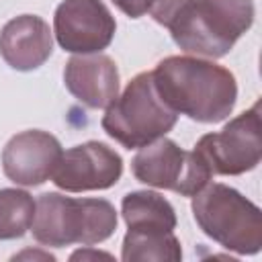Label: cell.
<instances>
[{
	"instance_id": "cell-1",
	"label": "cell",
	"mask_w": 262,
	"mask_h": 262,
	"mask_svg": "<svg viewBox=\"0 0 262 262\" xmlns=\"http://www.w3.org/2000/svg\"><path fill=\"white\" fill-rule=\"evenodd\" d=\"M151 76L162 100L172 111L199 123H219L227 119L237 100L233 74L199 55L164 57Z\"/></svg>"
},
{
	"instance_id": "cell-2",
	"label": "cell",
	"mask_w": 262,
	"mask_h": 262,
	"mask_svg": "<svg viewBox=\"0 0 262 262\" xmlns=\"http://www.w3.org/2000/svg\"><path fill=\"white\" fill-rule=\"evenodd\" d=\"M117 223V211L106 199H72L59 192H43L35 201L31 231L39 244L51 248L94 246L108 239Z\"/></svg>"
},
{
	"instance_id": "cell-3",
	"label": "cell",
	"mask_w": 262,
	"mask_h": 262,
	"mask_svg": "<svg viewBox=\"0 0 262 262\" xmlns=\"http://www.w3.org/2000/svg\"><path fill=\"white\" fill-rule=\"evenodd\" d=\"M252 0H192L170 25L174 43L194 55L223 57L254 23Z\"/></svg>"
},
{
	"instance_id": "cell-4",
	"label": "cell",
	"mask_w": 262,
	"mask_h": 262,
	"mask_svg": "<svg viewBox=\"0 0 262 262\" xmlns=\"http://www.w3.org/2000/svg\"><path fill=\"white\" fill-rule=\"evenodd\" d=\"M190 209L201 231L225 250L242 256L260 252L262 213L239 190L221 182H209L192 194Z\"/></svg>"
},
{
	"instance_id": "cell-5",
	"label": "cell",
	"mask_w": 262,
	"mask_h": 262,
	"mask_svg": "<svg viewBox=\"0 0 262 262\" xmlns=\"http://www.w3.org/2000/svg\"><path fill=\"white\" fill-rule=\"evenodd\" d=\"M176 119L178 113L158 94L151 72H141L106 106L100 125L123 147L137 149L164 137L176 125Z\"/></svg>"
},
{
	"instance_id": "cell-6",
	"label": "cell",
	"mask_w": 262,
	"mask_h": 262,
	"mask_svg": "<svg viewBox=\"0 0 262 262\" xmlns=\"http://www.w3.org/2000/svg\"><path fill=\"white\" fill-rule=\"evenodd\" d=\"M131 172L147 186L174 190L182 196L196 194L213 178L209 164L194 149L186 151L168 137L139 147L131 160Z\"/></svg>"
},
{
	"instance_id": "cell-7",
	"label": "cell",
	"mask_w": 262,
	"mask_h": 262,
	"mask_svg": "<svg viewBox=\"0 0 262 262\" xmlns=\"http://www.w3.org/2000/svg\"><path fill=\"white\" fill-rule=\"evenodd\" d=\"M194 151L209 164L213 174L237 176L254 170L262 158L260 102L231 119L221 131L203 135Z\"/></svg>"
},
{
	"instance_id": "cell-8",
	"label": "cell",
	"mask_w": 262,
	"mask_h": 262,
	"mask_svg": "<svg viewBox=\"0 0 262 262\" xmlns=\"http://www.w3.org/2000/svg\"><path fill=\"white\" fill-rule=\"evenodd\" d=\"M117 23L102 0H63L53 14V33L63 51L100 53L115 37Z\"/></svg>"
},
{
	"instance_id": "cell-9",
	"label": "cell",
	"mask_w": 262,
	"mask_h": 262,
	"mask_svg": "<svg viewBox=\"0 0 262 262\" xmlns=\"http://www.w3.org/2000/svg\"><path fill=\"white\" fill-rule=\"evenodd\" d=\"M123 174L121 156L100 141H86L66 149L51 174L57 188L68 192L104 190L119 182Z\"/></svg>"
},
{
	"instance_id": "cell-10",
	"label": "cell",
	"mask_w": 262,
	"mask_h": 262,
	"mask_svg": "<svg viewBox=\"0 0 262 262\" xmlns=\"http://www.w3.org/2000/svg\"><path fill=\"white\" fill-rule=\"evenodd\" d=\"M61 154L57 137L41 129H29L16 133L4 145L2 170L14 184L39 186L51 178Z\"/></svg>"
},
{
	"instance_id": "cell-11",
	"label": "cell",
	"mask_w": 262,
	"mask_h": 262,
	"mask_svg": "<svg viewBox=\"0 0 262 262\" xmlns=\"http://www.w3.org/2000/svg\"><path fill=\"white\" fill-rule=\"evenodd\" d=\"M66 88L90 108H106L119 96V70L104 53H82L68 59L63 70Z\"/></svg>"
},
{
	"instance_id": "cell-12",
	"label": "cell",
	"mask_w": 262,
	"mask_h": 262,
	"mask_svg": "<svg viewBox=\"0 0 262 262\" xmlns=\"http://www.w3.org/2000/svg\"><path fill=\"white\" fill-rule=\"evenodd\" d=\"M53 51L49 25L37 14H20L8 20L0 31V55L18 72H31L43 66Z\"/></svg>"
},
{
	"instance_id": "cell-13",
	"label": "cell",
	"mask_w": 262,
	"mask_h": 262,
	"mask_svg": "<svg viewBox=\"0 0 262 262\" xmlns=\"http://www.w3.org/2000/svg\"><path fill=\"white\" fill-rule=\"evenodd\" d=\"M121 215L129 229L174 231L176 213L168 199L154 190H133L121 201Z\"/></svg>"
},
{
	"instance_id": "cell-14",
	"label": "cell",
	"mask_w": 262,
	"mask_h": 262,
	"mask_svg": "<svg viewBox=\"0 0 262 262\" xmlns=\"http://www.w3.org/2000/svg\"><path fill=\"white\" fill-rule=\"evenodd\" d=\"M182 258V248L174 231L162 229H127L123 237L121 260L123 262H178Z\"/></svg>"
},
{
	"instance_id": "cell-15",
	"label": "cell",
	"mask_w": 262,
	"mask_h": 262,
	"mask_svg": "<svg viewBox=\"0 0 262 262\" xmlns=\"http://www.w3.org/2000/svg\"><path fill=\"white\" fill-rule=\"evenodd\" d=\"M35 217V199L20 188H0V239L23 237Z\"/></svg>"
},
{
	"instance_id": "cell-16",
	"label": "cell",
	"mask_w": 262,
	"mask_h": 262,
	"mask_svg": "<svg viewBox=\"0 0 262 262\" xmlns=\"http://www.w3.org/2000/svg\"><path fill=\"white\" fill-rule=\"evenodd\" d=\"M192 0H151L149 2V14L158 25H164L170 29V25L182 14V10L190 4Z\"/></svg>"
},
{
	"instance_id": "cell-17",
	"label": "cell",
	"mask_w": 262,
	"mask_h": 262,
	"mask_svg": "<svg viewBox=\"0 0 262 262\" xmlns=\"http://www.w3.org/2000/svg\"><path fill=\"white\" fill-rule=\"evenodd\" d=\"M151 0H113V4L131 18H139L149 10Z\"/></svg>"
},
{
	"instance_id": "cell-18",
	"label": "cell",
	"mask_w": 262,
	"mask_h": 262,
	"mask_svg": "<svg viewBox=\"0 0 262 262\" xmlns=\"http://www.w3.org/2000/svg\"><path fill=\"white\" fill-rule=\"evenodd\" d=\"M78 258H113L111 254H106V252H84V250H80V252H74L72 254V260H78Z\"/></svg>"
},
{
	"instance_id": "cell-19",
	"label": "cell",
	"mask_w": 262,
	"mask_h": 262,
	"mask_svg": "<svg viewBox=\"0 0 262 262\" xmlns=\"http://www.w3.org/2000/svg\"><path fill=\"white\" fill-rule=\"evenodd\" d=\"M27 256H33V258H43V260H55L51 254H37V252H31V250H27V252H23V254H18V256H12V260H16V258H27Z\"/></svg>"
}]
</instances>
